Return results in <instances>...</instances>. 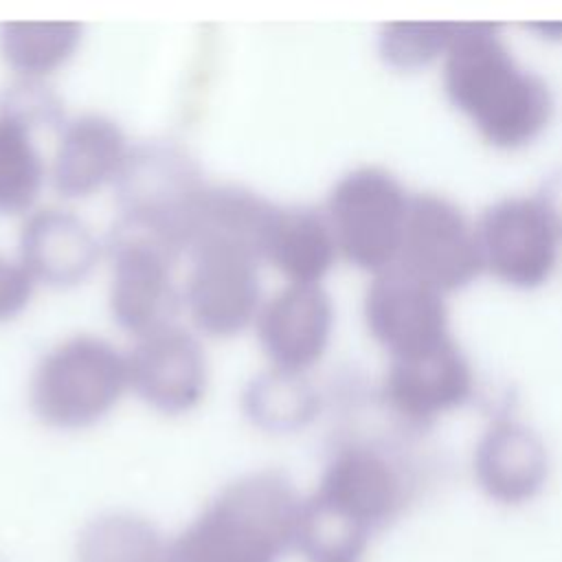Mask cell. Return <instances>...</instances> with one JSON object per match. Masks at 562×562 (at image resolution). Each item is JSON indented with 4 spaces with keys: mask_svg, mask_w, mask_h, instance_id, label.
Masks as SVG:
<instances>
[{
    "mask_svg": "<svg viewBox=\"0 0 562 562\" xmlns=\"http://www.w3.org/2000/svg\"><path fill=\"white\" fill-rule=\"evenodd\" d=\"M299 516L294 490L281 472L239 476L167 544L165 562H279Z\"/></svg>",
    "mask_w": 562,
    "mask_h": 562,
    "instance_id": "6da1fadb",
    "label": "cell"
},
{
    "mask_svg": "<svg viewBox=\"0 0 562 562\" xmlns=\"http://www.w3.org/2000/svg\"><path fill=\"white\" fill-rule=\"evenodd\" d=\"M325 303L310 283H292L261 305L257 336L274 369L299 371L321 349Z\"/></svg>",
    "mask_w": 562,
    "mask_h": 562,
    "instance_id": "9c48e42d",
    "label": "cell"
},
{
    "mask_svg": "<svg viewBox=\"0 0 562 562\" xmlns=\"http://www.w3.org/2000/svg\"><path fill=\"white\" fill-rule=\"evenodd\" d=\"M81 37L79 22H4L0 24V57L20 79L42 81L77 53Z\"/></svg>",
    "mask_w": 562,
    "mask_h": 562,
    "instance_id": "30bf717a",
    "label": "cell"
},
{
    "mask_svg": "<svg viewBox=\"0 0 562 562\" xmlns=\"http://www.w3.org/2000/svg\"><path fill=\"white\" fill-rule=\"evenodd\" d=\"M261 259L270 261L292 283H310L325 263L321 226L303 211L274 206L263 235Z\"/></svg>",
    "mask_w": 562,
    "mask_h": 562,
    "instance_id": "7c38bea8",
    "label": "cell"
},
{
    "mask_svg": "<svg viewBox=\"0 0 562 562\" xmlns=\"http://www.w3.org/2000/svg\"><path fill=\"white\" fill-rule=\"evenodd\" d=\"M132 147L116 121L103 114H81L68 121L50 165V180L61 198H88L116 182Z\"/></svg>",
    "mask_w": 562,
    "mask_h": 562,
    "instance_id": "52a82bcc",
    "label": "cell"
},
{
    "mask_svg": "<svg viewBox=\"0 0 562 562\" xmlns=\"http://www.w3.org/2000/svg\"><path fill=\"white\" fill-rule=\"evenodd\" d=\"M127 356L130 389L165 415L200 406L209 384V362L200 340L178 323L136 338Z\"/></svg>",
    "mask_w": 562,
    "mask_h": 562,
    "instance_id": "8992f818",
    "label": "cell"
},
{
    "mask_svg": "<svg viewBox=\"0 0 562 562\" xmlns=\"http://www.w3.org/2000/svg\"><path fill=\"white\" fill-rule=\"evenodd\" d=\"M204 187L195 162L182 149L165 143L132 147L116 180L121 220L187 252L191 217Z\"/></svg>",
    "mask_w": 562,
    "mask_h": 562,
    "instance_id": "3957f363",
    "label": "cell"
},
{
    "mask_svg": "<svg viewBox=\"0 0 562 562\" xmlns=\"http://www.w3.org/2000/svg\"><path fill=\"white\" fill-rule=\"evenodd\" d=\"M110 314L134 338L176 323L173 263L180 255L147 228L119 220L110 239Z\"/></svg>",
    "mask_w": 562,
    "mask_h": 562,
    "instance_id": "277c9868",
    "label": "cell"
},
{
    "mask_svg": "<svg viewBox=\"0 0 562 562\" xmlns=\"http://www.w3.org/2000/svg\"><path fill=\"white\" fill-rule=\"evenodd\" d=\"M101 257L90 226L70 211L40 209L20 231V263L35 283L70 288L88 279Z\"/></svg>",
    "mask_w": 562,
    "mask_h": 562,
    "instance_id": "ba28073f",
    "label": "cell"
},
{
    "mask_svg": "<svg viewBox=\"0 0 562 562\" xmlns=\"http://www.w3.org/2000/svg\"><path fill=\"white\" fill-rule=\"evenodd\" d=\"M35 281L20 261L0 257V323L18 316L31 301Z\"/></svg>",
    "mask_w": 562,
    "mask_h": 562,
    "instance_id": "9a60e30c",
    "label": "cell"
},
{
    "mask_svg": "<svg viewBox=\"0 0 562 562\" xmlns=\"http://www.w3.org/2000/svg\"><path fill=\"white\" fill-rule=\"evenodd\" d=\"M241 406L257 428L274 435L294 430L305 419V393L294 371L274 367L250 380L244 389Z\"/></svg>",
    "mask_w": 562,
    "mask_h": 562,
    "instance_id": "5bb4252c",
    "label": "cell"
},
{
    "mask_svg": "<svg viewBox=\"0 0 562 562\" xmlns=\"http://www.w3.org/2000/svg\"><path fill=\"white\" fill-rule=\"evenodd\" d=\"M44 184L33 132L0 114V213L29 211Z\"/></svg>",
    "mask_w": 562,
    "mask_h": 562,
    "instance_id": "4fadbf2b",
    "label": "cell"
},
{
    "mask_svg": "<svg viewBox=\"0 0 562 562\" xmlns=\"http://www.w3.org/2000/svg\"><path fill=\"white\" fill-rule=\"evenodd\" d=\"M127 389V356L99 336L77 334L40 358L29 404L42 424L79 430L103 419Z\"/></svg>",
    "mask_w": 562,
    "mask_h": 562,
    "instance_id": "7a4b0ae2",
    "label": "cell"
},
{
    "mask_svg": "<svg viewBox=\"0 0 562 562\" xmlns=\"http://www.w3.org/2000/svg\"><path fill=\"white\" fill-rule=\"evenodd\" d=\"M191 268L184 305L193 325L206 336L241 334L261 310L259 257L228 241H198L187 250Z\"/></svg>",
    "mask_w": 562,
    "mask_h": 562,
    "instance_id": "5b68a950",
    "label": "cell"
},
{
    "mask_svg": "<svg viewBox=\"0 0 562 562\" xmlns=\"http://www.w3.org/2000/svg\"><path fill=\"white\" fill-rule=\"evenodd\" d=\"M167 544L145 518L127 512L90 520L77 540V562H165Z\"/></svg>",
    "mask_w": 562,
    "mask_h": 562,
    "instance_id": "8fae6325",
    "label": "cell"
}]
</instances>
